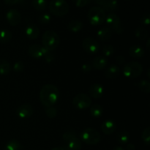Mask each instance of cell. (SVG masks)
Returning <instances> with one entry per match:
<instances>
[{"label":"cell","instance_id":"cell-30","mask_svg":"<svg viewBox=\"0 0 150 150\" xmlns=\"http://www.w3.org/2000/svg\"><path fill=\"white\" fill-rule=\"evenodd\" d=\"M137 86L142 92L148 94L150 92V83L148 80H142L137 83Z\"/></svg>","mask_w":150,"mask_h":150},{"label":"cell","instance_id":"cell-21","mask_svg":"<svg viewBox=\"0 0 150 150\" xmlns=\"http://www.w3.org/2000/svg\"><path fill=\"white\" fill-rule=\"evenodd\" d=\"M120 68L117 65V64H111L107 68L105 72V77L108 79H115L120 75Z\"/></svg>","mask_w":150,"mask_h":150},{"label":"cell","instance_id":"cell-45","mask_svg":"<svg viewBox=\"0 0 150 150\" xmlns=\"http://www.w3.org/2000/svg\"><path fill=\"white\" fill-rule=\"evenodd\" d=\"M149 43H150V39H148L147 42H146V48H147L148 50L149 49Z\"/></svg>","mask_w":150,"mask_h":150},{"label":"cell","instance_id":"cell-6","mask_svg":"<svg viewBox=\"0 0 150 150\" xmlns=\"http://www.w3.org/2000/svg\"><path fill=\"white\" fill-rule=\"evenodd\" d=\"M51 13L56 16H64L68 13L70 7L65 0H51L49 4Z\"/></svg>","mask_w":150,"mask_h":150},{"label":"cell","instance_id":"cell-22","mask_svg":"<svg viewBox=\"0 0 150 150\" xmlns=\"http://www.w3.org/2000/svg\"><path fill=\"white\" fill-rule=\"evenodd\" d=\"M67 29L73 32H79L83 29V23L79 20H73L67 24Z\"/></svg>","mask_w":150,"mask_h":150},{"label":"cell","instance_id":"cell-26","mask_svg":"<svg viewBox=\"0 0 150 150\" xmlns=\"http://www.w3.org/2000/svg\"><path fill=\"white\" fill-rule=\"evenodd\" d=\"M12 39V33L7 29L0 30V42L1 43H7Z\"/></svg>","mask_w":150,"mask_h":150},{"label":"cell","instance_id":"cell-1","mask_svg":"<svg viewBox=\"0 0 150 150\" xmlns=\"http://www.w3.org/2000/svg\"><path fill=\"white\" fill-rule=\"evenodd\" d=\"M59 97V92L57 86L52 84H45L40 92V100L45 108L54 105Z\"/></svg>","mask_w":150,"mask_h":150},{"label":"cell","instance_id":"cell-18","mask_svg":"<svg viewBox=\"0 0 150 150\" xmlns=\"http://www.w3.org/2000/svg\"><path fill=\"white\" fill-rule=\"evenodd\" d=\"M25 33L29 39L36 40L39 37L40 30L35 24H29L26 27Z\"/></svg>","mask_w":150,"mask_h":150},{"label":"cell","instance_id":"cell-39","mask_svg":"<svg viewBox=\"0 0 150 150\" xmlns=\"http://www.w3.org/2000/svg\"><path fill=\"white\" fill-rule=\"evenodd\" d=\"M92 65L89 64H83L81 67V70L83 72V73H89L92 70Z\"/></svg>","mask_w":150,"mask_h":150},{"label":"cell","instance_id":"cell-12","mask_svg":"<svg viewBox=\"0 0 150 150\" xmlns=\"http://www.w3.org/2000/svg\"><path fill=\"white\" fill-rule=\"evenodd\" d=\"M95 1L104 11L113 12L118 9L119 4L117 0H95Z\"/></svg>","mask_w":150,"mask_h":150},{"label":"cell","instance_id":"cell-34","mask_svg":"<svg viewBox=\"0 0 150 150\" xmlns=\"http://www.w3.org/2000/svg\"><path fill=\"white\" fill-rule=\"evenodd\" d=\"M45 114H46V116L48 118H55L57 114V108H55L53 106L46 108V109H45Z\"/></svg>","mask_w":150,"mask_h":150},{"label":"cell","instance_id":"cell-10","mask_svg":"<svg viewBox=\"0 0 150 150\" xmlns=\"http://www.w3.org/2000/svg\"><path fill=\"white\" fill-rule=\"evenodd\" d=\"M82 47L83 50L89 54H96L100 48L98 41L90 37H87L83 40Z\"/></svg>","mask_w":150,"mask_h":150},{"label":"cell","instance_id":"cell-24","mask_svg":"<svg viewBox=\"0 0 150 150\" xmlns=\"http://www.w3.org/2000/svg\"><path fill=\"white\" fill-rule=\"evenodd\" d=\"M23 146L16 139H12L7 142L6 144L4 150H21Z\"/></svg>","mask_w":150,"mask_h":150},{"label":"cell","instance_id":"cell-14","mask_svg":"<svg viewBox=\"0 0 150 150\" xmlns=\"http://www.w3.org/2000/svg\"><path fill=\"white\" fill-rule=\"evenodd\" d=\"M34 113L33 108L30 104H23L20 105L16 110V114L19 118L26 119L29 118L32 116Z\"/></svg>","mask_w":150,"mask_h":150},{"label":"cell","instance_id":"cell-27","mask_svg":"<svg viewBox=\"0 0 150 150\" xmlns=\"http://www.w3.org/2000/svg\"><path fill=\"white\" fill-rule=\"evenodd\" d=\"M130 139V133L126 130L121 131L117 136V142L121 144H126Z\"/></svg>","mask_w":150,"mask_h":150},{"label":"cell","instance_id":"cell-9","mask_svg":"<svg viewBox=\"0 0 150 150\" xmlns=\"http://www.w3.org/2000/svg\"><path fill=\"white\" fill-rule=\"evenodd\" d=\"M73 104L78 109L84 110L91 106L92 99L86 94L79 93L76 95L73 99Z\"/></svg>","mask_w":150,"mask_h":150},{"label":"cell","instance_id":"cell-13","mask_svg":"<svg viewBox=\"0 0 150 150\" xmlns=\"http://www.w3.org/2000/svg\"><path fill=\"white\" fill-rule=\"evenodd\" d=\"M7 21L12 26H16L21 21V15L18 10L16 9H10L6 14Z\"/></svg>","mask_w":150,"mask_h":150},{"label":"cell","instance_id":"cell-15","mask_svg":"<svg viewBox=\"0 0 150 150\" xmlns=\"http://www.w3.org/2000/svg\"><path fill=\"white\" fill-rule=\"evenodd\" d=\"M101 130L105 135H111L115 132L117 125L112 120H105L101 125Z\"/></svg>","mask_w":150,"mask_h":150},{"label":"cell","instance_id":"cell-8","mask_svg":"<svg viewBox=\"0 0 150 150\" xmlns=\"http://www.w3.org/2000/svg\"><path fill=\"white\" fill-rule=\"evenodd\" d=\"M107 27L109 28L111 31H114L117 34H122L124 31L123 26L122 25L121 20L117 14L114 13H110L106 16L105 19Z\"/></svg>","mask_w":150,"mask_h":150},{"label":"cell","instance_id":"cell-37","mask_svg":"<svg viewBox=\"0 0 150 150\" xmlns=\"http://www.w3.org/2000/svg\"><path fill=\"white\" fill-rule=\"evenodd\" d=\"M43 58H44V59L46 61V62L50 63V62H52L54 61V54L51 52V51H47L46 52H45V55H44Z\"/></svg>","mask_w":150,"mask_h":150},{"label":"cell","instance_id":"cell-11","mask_svg":"<svg viewBox=\"0 0 150 150\" xmlns=\"http://www.w3.org/2000/svg\"><path fill=\"white\" fill-rule=\"evenodd\" d=\"M47 50L42 45L39 44H33L31 45L28 48V53L29 56L35 59L43 58Z\"/></svg>","mask_w":150,"mask_h":150},{"label":"cell","instance_id":"cell-43","mask_svg":"<svg viewBox=\"0 0 150 150\" xmlns=\"http://www.w3.org/2000/svg\"><path fill=\"white\" fill-rule=\"evenodd\" d=\"M51 150H66L64 147H62V146H57V147H54Z\"/></svg>","mask_w":150,"mask_h":150},{"label":"cell","instance_id":"cell-5","mask_svg":"<svg viewBox=\"0 0 150 150\" xmlns=\"http://www.w3.org/2000/svg\"><path fill=\"white\" fill-rule=\"evenodd\" d=\"M105 12L98 6L91 7L88 12V19L89 23L93 26H99L103 24V23L105 21Z\"/></svg>","mask_w":150,"mask_h":150},{"label":"cell","instance_id":"cell-41","mask_svg":"<svg viewBox=\"0 0 150 150\" xmlns=\"http://www.w3.org/2000/svg\"><path fill=\"white\" fill-rule=\"evenodd\" d=\"M20 0H4V3L7 4V5H14V4L18 3Z\"/></svg>","mask_w":150,"mask_h":150},{"label":"cell","instance_id":"cell-29","mask_svg":"<svg viewBox=\"0 0 150 150\" xmlns=\"http://www.w3.org/2000/svg\"><path fill=\"white\" fill-rule=\"evenodd\" d=\"M135 36L139 40H145L146 39H147L148 36H149V34L148 32L143 27H138L137 29L135 30Z\"/></svg>","mask_w":150,"mask_h":150},{"label":"cell","instance_id":"cell-7","mask_svg":"<svg viewBox=\"0 0 150 150\" xmlns=\"http://www.w3.org/2000/svg\"><path fill=\"white\" fill-rule=\"evenodd\" d=\"M143 72V67L137 62H130L123 67L122 73L125 77L135 79L141 76Z\"/></svg>","mask_w":150,"mask_h":150},{"label":"cell","instance_id":"cell-25","mask_svg":"<svg viewBox=\"0 0 150 150\" xmlns=\"http://www.w3.org/2000/svg\"><path fill=\"white\" fill-rule=\"evenodd\" d=\"M103 114V109L99 104H94L91 106L90 114L95 118H99Z\"/></svg>","mask_w":150,"mask_h":150},{"label":"cell","instance_id":"cell-42","mask_svg":"<svg viewBox=\"0 0 150 150\" xmlns=\"http://www.w3.org/2000/svg\"><path fill=\"white\" fill-rule=\"evenodd\" d=\"M136 147H135V145L133 144H127V146H126V150H135Z\"/></svg>","mask_w":150,"mask_h":150},{"label":"cell","instance_id":"cell-33","mask_svg":"<svg viewBox=\"0 0 150 150\" xmlns=\"http://www.w3.org/2000/svg\"><path fill=\"white\" fill-rule=\"evenodd\" d=\"M51 20V17L48 13H42L38 18V21L42 24H48Z\"/></svg>","mask_w":150,"mask_h":150},{"label":"cell","instance_id":"cell-28","mask_svg":"<svg viewBox=\"0 0 150 150\" xmlns=\"http://www.w3.org/2000/svg\"><path fill=\"white\" fill-rule=\"evenodd\" d=\"M32 7L38 11H42L47 7L46 0H32Z\"/></svg>","mask_w":150,"mask_h":150},{"label":"cell","instance_id":"cell-3","mask_svg":"<svg viewBox=\"0 0 150 150\" xmlns=\"http://www.w3.org/2000/svg\"><path fill=\"white\" fill-rule=\"evenodd\" d=\"M66 150H81V141L73 130L66 131L62 136Z\"/></svg>","mask_w":150,"mask_h":150},{"label":"cell","instance_id":"cell-38","mask_svg":"<svg viewBox=\"0 0 150 150\" xmlns=\"http://www.w3.org/2000/svg\"><path fill=\"white\" fill-rule=\"evenodd\" d=\"M141 22H142L143 24L144 25H146V26H148V25L150 23V16L149 13H145V14H144L143 16H142V18H141Z\"/></svg>","mask_w":150,"mask_h":150},{"label":"cell","instance_id":"cell-16","mask_svg":"<svg viewBox=\"0 0 150 150\" xmlns=\"http://www.w3.org/2000/svg\"><path fill=\"white\" fill-rule=\"evenodd\" d=\"M107 64H108V59L105 57L99 56L93 59L92 67H93L95 70H102L106 67Z\"/></svg>","mask_w":150,"mask_h":150},{"label":"cell","instance_id":"cell-36","mask_svg":"<svg viewBox=\"0 0 150 150\" xmlns=\"http://www.w3.org/2000/svg\"><path fill=\"white\" fill-rule=\"evenodd\" d=\"M76 5L79 7H83L91 2V0H73Z\"/></svg>","mask_w":150,"mask_h":150},{"label":"cell","instance_id":"cell-31","mask_svg":"<svg viewBox=\"0 0 150 150\" xmlns=\"http://www.w3.org/2000/svg\"><path fill=\"white\" fill-rule=\"evenodd\" d=\"M103 54L105 57H111L115 52V49H114V46L111 45H105L103 47Z\"/></svg>","mask_w":150,"mask_h":150},{"label":"cell","instance_id":"cell-19","mask_svg":"<svg viewBox=\"0 0 150 150\" xmlns=\"http://www.w3.org/2000/svg\"><path fill=\"white\" fill-rule=\"evenodd\" d=\"M98 38L101 41H108L112 37V31L107 26L101 28L97 32Z\"/></svg>","mask_w":150,"mask_h":150},{"label":"cell","instance_id":"cell-17","mask_svg":"<svg viewBox=\"0 0 150 150\" xmlns=\"http://www.w3.org/2000/svg\"><path fill=\"white\" fill-rule=\"evenodd\" d=\"M103 86L100 83H94L90 86V89H89V94L91 97L95 99L101 98L103 95Z\"/></svg>","mask_w":150,"mask_h":150},{"label":"cell","instance_id":"cell-2","mask_svg":"<svg viewBox=\"0 0 150 150\" xmlns=\"http://www.w3.org/2000/svg\"><path fill=\"white\" fill-rule=\"evenodd\" d=\"M59 37L58 34L52 30H48L45 32L42 37V46L48 51H53L59 46Z\"/></svg>","mask_w":150,"mask_h":150},{"label":"cell","instance_id":"cell-35","mask_svg":"<svg viewBox=\"0 0 150 150\" xmlns=\"http://www.w3.org/2000/svg\"><path fill=\"white\" fill-rule=\"evenodd\" d=\"M24 64H23V62L19 61L13 64V70L15 72H18V73H21V72H23L24 70Z\"/></svg>","mask_w":150,"mask_h":150},{"label":"cell","instance_id":"cell-23","mask_svg":"<svg viewBox=\"0 0 150 150\" xmlns=\"http://www.w3.org/2000/svg\"><path fill=\"white\" fill-rule=\"evenodd\" d=\"M11 71L10 63L4 59L0 58V75H7Z\"/></svg>","mask_w":150,"mask_h":150},{"label":"cell","instance_id":"cell-44","mask_svg":"<svg viewBox=\"0 0 150 150\" xmlns=\"http://www.w3.org/2000/svg\"><path fill=\"white\" fill-rule=\"evenodd\" d=\"M112 150H125L121 146H115Z\"/></svg>","mask_w":150,"mask_h":150},{"label":"cell","instance_id":"cell-40","mask_svg":"<svg viewBox=\"0 0 150 150\" xmlns=\"http://www.w3.org/2000/svg\"><path fill=\"white\" fill-rule=\"evenodd\" d=\"M125 61V59L124 57L122 56H118L116 59V62H117V64H124Z\"/></svg>","mask_w":150,"mask_h":150},{"label":"cell","instance_id":"cell-32","mask_svg":"<svg viewBox=\"0 0 150 150\" xmlns=\"http://www.w3.org/2000/svg\"><path fill=\"white\" fill-rule=\"evenodd\" d=\"M142 139L143 142L149 146L150 143V127H147L143 130L142 134Z\"/></svg>","mask_w":150,"mask_h":150},{"label":"cell","instance_id":"cell-4","mask_svg":"<svg viewBox=\"0 0 150 150\" xmlns=\"http://www.w3.org/2000/svg\"><path fill=\"white\" fill-rule=\"evenodd\" d=\"M80 140L89 145H96L100 142L101 136L98 130L88 127L84 129L80 134Z\"/></svg>","mask_w":150,"mask_h":150},{"label":"cell","instance_id":"cell-20","mask_svg":"<svg viewBox=\"0 0 150 150\" xmlns=\"http://www.w3.org/2000/svg\"><path fill=\"white\" fill-rule=\"evenodd\" d=\"M129 54L133 58L140 59L144 56V50L140 45H133L129 49Z\"/></svg>","mask_w":150,"mask_h":150}]
</instances>
